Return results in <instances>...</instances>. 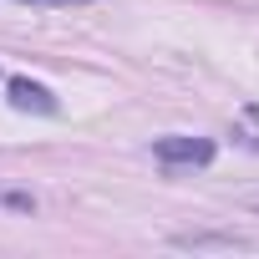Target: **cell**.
<instances>
[{
  "label": "cell",
  "instance_id": "6da1fadb",
  "mask_svg": "<svg viewBox=\"0 0 259 259\" xmlns=\"http://www.w3.org/2000/svg\"><path fill=\"white\" fill-rule=\"evenodd\" d=\"M153 158H158L163 168H208V163H213V138L173 133V138H158V143H153Z\"/></svg>",
  "mask_w": 259,
  "mask_h": 259
},
{
  "label": "cell",
  "instance_id": "7a4b0ae2",
  "mask_svg": "<svg viewBox=\"0 0 259 259\" xmlns=\"http://www.w3.org/2000/svg\"><path fill=\"white\" fill-rule=\"evenodd\" d=\"M6 97H11V107H16V112L56 117V97H51L41 81H31V76H11V81H6Z\"/></svg>",
  "mask_w": 259,
  "mask_h": 259
},
{
  "label": "cell",
  "instance_id": "3957f363",
  "mask_svg": "<svg viewBox=\"0 0 259 259\" xmlns=\"http://www.w3.org/2000/svg\"><path fill=\"white\" fill-rule=\"evenodd\" d=\"M173 249H254L249 234H173Z\"/></svg>",
  "mask_w": 259,
  "mask_h": 259
},
{
  "label": "cell",
  "instance_id": "277c9868",
  "mask_svg": "<svg viewBox=\"0 0 259 259\" xmlns=\"http://www.w3.org/2000/svg\"><path fill=\"white\" fill-rule=\"evenodd\" d=\"M0 208H11V213H36V193H26V188H0Z\"/></svg>",
  "mask_w": 259,
  "mask_h": 259
},
{
  "label": "cell",
  "instance_id": "5b68a950",
  "mask_svg": "<svg viewBox=\"0 0 259 259\" xmlns=\"http://www.w3.org/2000/svg\"><path fill=\"white\" fill-rule=\"evenodd\" d=\"M11 6H36V11H71V6H92V0H11Z\"/></svg>",
  "mask_w": 259,
  "mask_h": 259
},
{
  "label": "cell",
  "instance_id": "8992f818",
  "mask_svg": "<svg viewBox=\"0 0 259 259\" xmlns=\"http://www.w3.org/2000/svg\"><path fill=\"white\" fill-rule=\"evenodd\" d=\"M249 208H254V213H259V198H249Z\"/></svg>",
  "mask_w": 259,
  "mask_h": 259
}]
</instances>
